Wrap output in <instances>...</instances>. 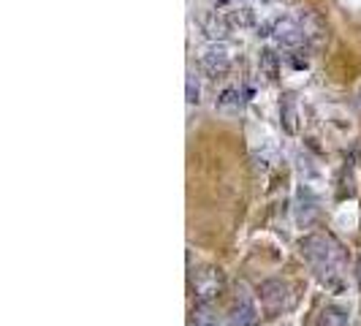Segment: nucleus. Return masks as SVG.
Instances as JSON below:
<instances>
[{
	"mask_svg": "<svg viewBox=\"0 0 361 326\" xmlns=\"http://www.w3.org/2000/svg\"><path fill=\"white\" fill-rule=\"evenodd\" d=\"M299 250L301 256L315 266V272L321 277H326L328 272H334L337 261H340V245L331 239V237H324V234H310L299 242Z\"/></svg>",
	"mask_w": 361,
	"mask_h": 326,
	"instance_id": "f257e3e1",
	"label": "nucleus"
},
{
	"mask_svg": "<svg viewBox=\"0 0 361 326\" xmlns=\"http://www.w3.org/2000/svg\"><path fill=\"white\" fill-rule=\"evenodd\" d=\"M226 289V277L218 266H204L193 275V291H196L198 304H209L215 302Z\"/></svg>",
	"mask_w": 361,
	"mask_h": 326,
	"instance_id": "f03ea898",
	"label": "nucleus"
},
{
	"mask_svg": "<svg viewBox=\"0 0 361 326\" xmlns=\"http://www.w3.org/2000/svg\"><path fill=\"white\" fill-rule=\"evenodd\" d=\"M258 299H261L263 313H266L269 318H274V316H280V313L285 310V304H288V286H285L283 280H277V277L263 280L261 286H258Z\"/></svg>",
	"mask_w": 361,
	"mask_h": 326,
	"instance_id": "7ed1b4c3",
	"label": "nucleus"
},
{
	"mask_svg": "<svg viewBox=\"0 0 361 326\" xmlns=\"http://www.w3.org/2000/svg\"><path fill=\"white\" fill-rule=\"evenodd\" d=\"M198 65H201V71H204L206 76H215V79L226 76L231 71V55H229V49H226V44H223V41H212V44L201 52Z\"/></svg>",
	"mask_w": 361,
	"mask_h": 326,
	"instance_id": "20e7f679",
	"label": "nucleus"
},
{
	"mask_svg": "<svg viewBox=\"0 0 361 326\" xmlns=\"http://www.w3.org/2000/svg\"><path fill=\"white\" fill-rule=\"evenodd\" d=\"M272 35H274V41H277L283 49H299V46L307 41L304 28H301L299 22H294L291 17L277 19V22L272 25Z\"/></svg>",
	"mask_w": 361,
	"mask_h": 326,
	"instance_id": "39448f33",
	"label": "nucleus"
},
{
	"mask_svg": "<svg viewBox=\"0 0 361 326\" xmlns=\"http://www.w3.org/2000/svg\"><path fill=\"white\" fill-rule=\"evenodd\" d=\"M258 324V310L247 296H239L231 307V326H256Z\"/></svg>",
	"mask_w": 361,
	"mask_h": 326,
	"instance_id": "423d86ee",
	"label": "nucleus"
},
{
	"mask_svg": "<svg viewBox=\"0 0 361 326\" xmlns=\"http://www.w3.org/2000/svg\"><path fill=\"white\" fill-rule=\"evenodd\" d=\"M280 123H283L285 133H291V136L299 133V109H296L294 96H283V101H280Z\"/></svg>",
	"mask_w": 361,
	"mask_h": 326,
	"instance_id": "0eeeda50",
	"label": "nucleus"
},
{
	"mask_svg": "<svg viewBox=\"0 0 361 326\" xmlns=\"http://www.w3.org/2000/svg\"><path fill=\"white\" fill-rule=\"evenodd\" d=\"M201 28H204V33H206L212 41H223L231 25L226 17H218V11H212V14L201 17Z\"/></svg>",
	"mask_w": 361,
	"mask_h": 326,
	"instance_id": "6e6552de",
	"label": "nucleus"
},
{
	"mask_svg": "<svg viewBox=\"0 0 361 326\" xmlns=\"http://www.w3.org/2000/svg\"><path fill=\"white\" fill-rule=\"evenodd\" d=\"M258 68H261V74L266 79H277L280 76V55L274 52V49H261V55H258Z\"/></svg>",
	"mask_w": 361,
	"mask_h": 326,
	"instance_id": "1a4fd4ad",
	"label": "nucleus"
},
{
	"mask_svg": "<svg viewBox=\"0 0 361 326\" xmlns=\"http://www.w3.org/2000/svg\"><path fill=\"white\" fill-rule=\"evenodd\" d=\"M226 19H229L231 28H250L256 22V14L247 6H236V8H231L229 14H226Z\"/></svg>",
	"mask_w": 361,
	"mask_h": 326,
	"instance_id": "9d476101",
	"label": "nucleus"
},
{
	"mask_svg": "<svg viewBox=\"0 0 361 326\" xmlns=\"http://www.w3.org/2000/svg\"><path fill=\"white\" fill-rule=\"evenodd\" d=\"M318 326H348V313L342 307L328 304L326 310L321 313V318H318Z\"/></svg>",
	"mask_w": 361,
	"mask_h": 326,
	"instance_id": "9b49d317",
	"label": "nucleus"
},
{
	"mask_svg": "<svg viewBox=\"0 0 361 326\" xmlns=\"http://www.w3.org/2000/svg\"><path fill=\"white\" fill-rule=\"evenodd\" d=\"M239 103H242V93L236 90V87H226L220 98H218V109H223V112H229V109H239Z\"/></svg>",
	"mask_w": 361,
	"mask_h": 326,
	"instance_id": "f8f14e48",
	"label": "nucleus"
},
{
	"mask_svg": "<svg viewBox=\"0 0 361 326\" xmlns=\"http://www.w3.org/2000/svg\"><path fill=\"white\" fill-rule=\"evenodd\" d=\"M201 87L196 82V74H188V103H198L201 101Z\"/></svg>",
	"mask_w": 361,
	"mask_h": 326,
	"instance_id": "ddd939ff",
	"label": "nucleus"
},
{
	"mask_svg": "<svg viewBox=\"0 0 361 326\" xmlns=\"http://www.w3.org/2000/svg\"><path fill=\"white\" fill-rule=\"evenodd\" d=\"M356 283L361 286V256L356 259Z\"/></svg>",
	"mask_w": 361,
	"mask_h": 326,
	"instance_id": "4468645a",
	"label": "nucleus"
},
{
	"mask_svg": "<svg viewBox=\"0 0 361 326\" xmlns=\"http://www.w3.org/2000/svg\"><path fill=\"white\" fill-rule=\"evenodd\" d=\"M204 326H218V324H204Z\"/></svg>",
	"mask_w": 361,
	"mask_h": 326,
	"instance_id": "2eb2a0df",
	"label": "nucleus"
}]
</instances>
